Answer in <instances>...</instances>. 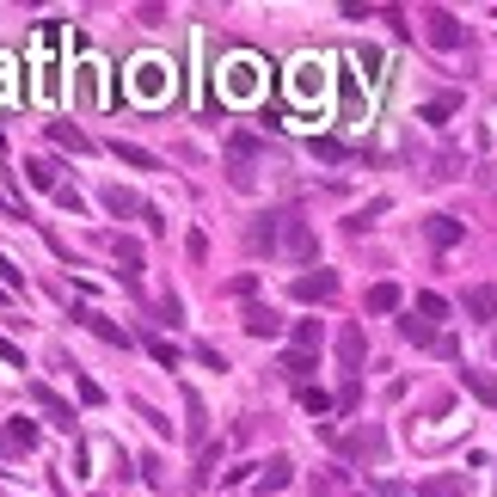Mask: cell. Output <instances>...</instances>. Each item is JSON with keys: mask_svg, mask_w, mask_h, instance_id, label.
<instances>
[{"mask_svg": "<svg viewBox=\"0 0 497 497\" xmlns=\"http://www.w3.org/2000/svg\"><path fill=\"white\" fill-rule=\"evenodd\" d=\"M314 154H320V160H344V142H332V136H325V142H314Z\"/></svg>", "mask_w": 497, "mask_h": 497, "instance_id": "35", "label": "cell"}, {"mask_svg": "<svg viewBox=\"0 0 497 497\" xmlns=\"http://www.w3.org/2000/svg\"><path fill=\"white\" fill-rule=\"evenodd\" d=\"M184 412H191V424H184L191 436H203V430H209V418H203V399H197L191 387H184Z\"/></svg>", "mask_w": 497, "mask_h": 497, "instance_id": "30", "label": "cell"}, {"mask_svg": "<svg viewBox=\"0 0 497 497\" xmlns=\"http://www.w3.org/2000/svg\"><path fill=\"white\" fill-rule=\"evenodd\" d=\"M466 492H473L466 473H430L424 485H418V497H466Z\"/></svg>", "mask_w": 497, "mask_h": 497, "instance_id": "9", "label": "cell"}, {"mask_svg": "<svg viewBox=\"0 0 497 497\" xmlns=\"http://www.w3.org/2000/svg\"><path fill=\"white\" fill-rule=\"evenodd\" d=\"M0 283H6V288H19V283H25V277L13 271V258H0Z\"/></svg>", "mask_w": 497, "mask_h": 497, "instance_id": "36", "label": "cell"}, {"mask_svg": "<svg viewBox=\"0 0 497 497\" xmlns=\"http://www.w3.org/2000/svg\"><path fill=\"white\" fill-rule=\"evenodd\" d=\"M301 405H307L314 418H325V412H332L338 399H332V393H325V387H301Z\"/></svg>", "mask_w": 497, "mask_h": 497, "instance_id": "28", "label": "cell"}, {"mask_svg": "<svg viewBox=\"0 0 497 497\" xmlns=\"http://www.w3.org/2000/svg\"><path fill=\"white\" fill-rule=\"evenodd\" d=\"M13 442H25V448L37 442V424H31V418H13Z\"/></svg>", "mask_w": 497, "mask_h": 497, "instance_id": "34", "label": "cell"}, {"mask_svg": "<svg viewBox=\"0 0 497 497\" xmlns=\"http://www.w3.org/2000/svg\"><path fill=\"white\" fill-rule=\"evenodd\" d=\"M288 479H295V466H288V461H271V466H264V473H258V492L271 497V492H283Z\"/></svg>", "mask_w": 497, "mask_h": 497, "instance_id": "19", "label": "cell"}, {"mask_svg": "<svg viewBox=\"0 0 497 497\" xmlns=\"http://www.w3.org/2000/svg\"><path fill=\"white\" fill-rule=\"evenodd\" d=\"M252 252H277V215H258V227H252Z\"/></svg>", "mask_w": 497, "mask_h": 497, "instance_id": "25", "label": "cell"}, {"mask_svg": "<svg viewBox=\"0 0 497 497\" xmlns=\"http://www.w3.org/2000/svg\"><path fill=\"white\" fill-rule=\"evenodd\" d=\"M99 203H105V209L117 215V221H123V215H142L147 227H160V215L147 209V203H142V197H136V191H123V184H111V191H105V197H99Z\"/></svg>", "mask_w": 497, "mask_h": 497, "instance_id": "6", "label": "cell"}, {"mask_svg": "<svg viewBox=\"0 0 497 497\" xmlns=\"http://www.w3.org/2000/svg\"><path fill=\"white\" fill-rule=\"evenodd\" d=\"M338 295V271H307V277H295V301H307V307H320Z\"/></svg>", "mask_w": 497, "mask_h": 497, "instance_id": "4", "label": "cell"}, {"mask_svg": "<svg viewBox=\"0 0 497 497\" xmlns=\"http://www.w3.org/2000/svg\"><path fill=\"white\" fill-rule=\"evenodd\" d=\"M338 448H344V455H351V461H381V455H387V430H356V436H344V442H338Z\"/></svg>", "mask_w": 497, "mask_h": 497, "instance_id": "5", "label": "cell"}, {"mask_svg": "<svg viewBox=\"0 0 497 497\" xmlns=\"http://www.w3.org/2000/svg\"><path fill=\"white\" fill-rule=\"evenodd\" d=\"M424 37L436 43V49H461V43H466L461 19H455L448 6H430V13H424Z\"/></svg>", "mask_w": 497, "mask_h": 497, "instance_id": "3", "label": "cell"}, {"mask_svg": "<svg viewBox=\"0 0 497 497\" xmlns=\"http://www.w3.org/2000/svg\"><path fill=\"white\" fill-rule=\"evenodd\" d=\"M25 393H31V405H43V412H49V424L74 430V412H68V405H62V399H56V393H49V387H43V381H31V387H25Z\"/></svg>", "mask_w": 497, "mask_h": 497, "instance_id": "12", "label": "cell"}, {"mask_svg": "<svg viewBox=\"0 0 497 497\" xmlns=\"http://www.w3.org/2000/svg\"><path fill=\"white\" fill-rule=\"evenodd\" d=\"M362 356H368L362 325H344V332H338V362H344V368H362Z\"/></svg>", "mask_w": 497, "mask_h": 497, "instance_id": "11", "label": "cell"}, {"mask_svg": "<svg viewBox=\"0 0 497 497\" xmlns=\"http://www.w3.org/2000/svg\"><path fill=\"white\" fill-rule=\"evenodd\" d=\"M160 93H166V62H136V99L154 105Z\"/></svg>", "mask_w": 497, "mask_h": 497, "instance_id": "7", "label": "cell"}, {"mask_svg": "<svg viewBox=\"0 0 497 497\" xmlns=\"http://www.w3.org/2000/svg\"><path fill=\"white\" fill-rule=\"evenodd\" d=\"M295 351H320V320H295Z\"/></svg>", "mask_w": 497, "mask_h": 497, "instance_id": "29", "label": "cell"}, {"mask_svg": "<svg viewBox=\"0 0 497 497\" xmlns=\"http://www.w3.org/2000/svg\"><path fill=\"white\" fill-rule=\"evenodd\" d=\"M111 154H117L123 166H136V173H154V166H160V160H154L147 147H136V142H117V147H111Z\"/></svg>", "mask_w": 497, "mask_h": 497, "instance_id": "18", "label": "cell"}, {"mask_svg": "<svg viewBox=\"0 0 497 497\" xmlns=\"http://www.w3.org/2000/svg\"><path fill=\"white\" fill-rule=\"evenodd\" d=\"M399 307V283H375L368 288V314H393Z\"/></svg>", "mask_w": 497, "mask_h": 497, "instance_id": "23", "label": "cell"}, {"mask_svg": "<svg viewBox=\"0 0 497 497\" xmlns=\"http://www.w3.org/2000/svg\"><path fill=\"white\" fill-rule=\"evenodd\" d=\"M461 234H466V227H461V221H455V215H430V221H424V240H430V246H436V252L461 246Z\"/></svg>", "mask_w": 497, "mask_h": 497, "instance_id": "8", "label": "cell"}, {"mask_svg": "<svg viewBox=\"0 0 497 497\" xmlns=\"http://www.w3.org/2000/svg\"><path fill=\"white\" fill-rule=\"evenodd\" d=\"M412 314H424V320L436 325V320H448V301H442V295H430V288H424V295H418V307H412Z\"/></svg>", "mask_w": 497, "mask_h": 497, "instance_id": "26", "label": "cell"}, {"mask_svg": "<svg viewBox=\"0 0 497 497\" xmlns=\"http://www.w3.org/2000/svg\"><path fill=\"white\" fill-rule=\"evenodd\" d=\"M227 93H234V99H252V93H258V62L240 56V62L227 68Z\"/></svg>", "mask_w": 497, "mask_h": 497, "instance_id": "14", "label": "cell"}, {"mask_svg": "<svg viewBox=\"0 0 497 497\" xmlns=\"http://www.w3.org/2000/svg\"><path fill=\"white\" fill-rule=\"evenodd\" d=\"M0 362H13V368H25V356H19V344H6V338H0Z\"/></svg>", "mask_w": 497, "mask_h": 497, "instance_id": "37", "label": "cell"}, {"mask_svg": "<svg viewBox=\"0 0 497 497\" xmlns=\"http://www.w3.org/2000/svg\"><path fill=\"white\" fill-rule=\"evenodd\" d=\"M227 184L234 191H252L258 184V136H227Z\"/></svg>", "mask_w": 497, "mask_h": 497, "instance_id": "2", "label": "cell"}, {"mask_svg": "<svg viewBox=\"0 0 497 497\" xmlns=\"http://www.w3.org/2000/svg\"><path fill=\"white\" fill-rule=\"evenodd\" d=\"M74 320L86 325V332H99V338H105V344H117V351H129V344H136V338H129V332H123V325H111L105 314H93V307H80V314H74Z\"/></svg>", "mask_w": 497, "mask_h": 497, "instance_id": "10", "label": "cell"}, {"mask_svg": "<svg viewBox=\"0 0 497 497\" xmlns=\"http://www.w3.org/2000/svg\"><path fill=\"white\" fill-rule=\"evenodd\" d=\"M117 264H123V283L129 288L142 283V246H136V240H117Z\"/></svg>", "mask_w": 497, "mask_h": 497, "instance_id": "17", "label": "cell"}, {"mask_svg": "<svg viewBox=\"0 0 497 497\" xmlns=\"http://www.w3.org/2000/svg\"><path fill=\"white\" fill-rule=\"evenodd\" d=\"M295 86H301V93H320L325 80H320V62H301V80H295Z\"/></svg>", "mask_w": 497, "mask_h": 497, "instance_id": "31", "label": "cell"}, {"mask_svg": "<svg viewBox=\"0 0 497 497\" xmlns=\"http://www.w3.org/2000/svg\"><path fill=\"white\" fill-rule=\"evenodd\" d=\"M277 325H283V320H277L271 307H246V332H252V338H271Z\"/></svg>", "mask_w": 497, "mask_h": 497, "instance_id": "24", "label": "cell"}, {"mask_svg": "<svg viewBox=\"0 0 497 497\" xmlns=\"http://www.w3.org/2000/svg\"><path fill=\"white\" fill-rule=\"evenodd\" d=\"M49 136H56L62 147H74V154H86V147H93L86 136H80V129H74V123H49Z\"/></svg>", "mask_w": 497, "mask_h": 497, "instance_id": "27", "label": "cell"}, {"mask_svg": "<svg viewBox=\"0 0 497 497\" xmlns=\"http://www.w3.org/2000/svg\"><path fill=\"white\" fill-rule=\"evenodd\" d=\"M399 332H405V344H436V325H430L424 314H405V320H399Z\"/></svg>", "mask_w": 497, "mask_h": 497, "instance_id": "21", "label": "cell"}, {"mask_svg": "<svg viewBox=\"0 0 497 497\" xmlns=\"http://www.w3.org/2000/svg\"><path fill=\"white\" fill-rule=\"evenodd\" d=\"M375 497H405V485H393V479H381V485H375Z\"/></svg>", "mask_w": 497, "mask_h": 497, "instance_id": "38", "label": "cell"}, {"mask_svg": "<svg viewBox=\"0 0 497 497\" xmlns=\"http://www.w3.org/2000/svg\"><path fill=\"white\" fill-rule=\"evenodd\" d=\"M466 314H473V320H497V283H473L466 288Z\"/></svg>", "mask_w": 497, "mask_h": 497, "instance_id": "13", "label": "cell"}, {"mask_svg": "<svg viewBox=\"0 0 497 497\" xmlns=\"http://www.w3.org/2000/svg\"><path fill=\"white\" fill-rule=\"evenodd\" d=\"M74 387H80V399H86V405H105V387H99V381H86V375H80Z\"/></svg>", "mask_w": 497, "mask_h": 497, "instance_id": "32", "label": "cell"}, {"mask_svg": "<svg viewBox=\"0 0 497 497\" xmlns=\"http://www.w3.org/2000/svg\"><path fill=\"white\" fill-rule=\"evenodd\" d=\"M25 178H31L37 191H62V166H56V160H43V154L25 160Z\"/></svg>", "mask_w": 497, "mask_h": 497, "instance_id": "16", "label": "cell"}, {"mask_svg": "<svg viewBox=\"0 0 497 497\" xmlns=\"http://www.w3.org/2000/svg\"><path fill=\"white\" fill-rule=\"evenodd\" d=\"M461 387L479 399V405H497V375H485V368H461Z\"/></svg>", "mask_w": 497, "mask_h": 497, "instance_id": "15", "label": "cell"}, {"mask_svg": "<svg viewBox=\"0 0 497 497\" xmlns=\"http://www.w3.org/2000/svg\"><path fill=\"white\" fill-rule=\"evenodd\" d=\"M277 252L295 258V264H314V258H320V234H314V221H301V215H277Z\"/></svg>", "mask_w": 497, "mask_h": 497, "instance_id": "1", "label": "cell"}, {"mask_svg": "<svg viewBox=\"0 0 497 497\" xmlns=\"http://www.w3.org/2000/svg\"><path fill=\"white\" fill-rule=\"evenodd\" d=\"M314 368H320V362H314V351H288V356H283V375H288V381H307Z\"/></svg>", "mask_w": 497, "mask_h": 497, "instance_id": "22", "label": "cell"}, {"mask_svg": "<svg viewBox=\"0 0 497 497\" xmlns=\"http://www.w3.org/2000/svg\"><path fill=\"white\" fill-rule=\"evenodd\" d=\"M455 111H461V93H436V99L424 105V123H448Z\"/></svg>", "mask_w": 497, "mask_h": 497, "instance_id": "20", "label": "cell"}, {"mask_svg": "<svg viewBox=\"0 0 497 497\" xmlns=\"http://www.w3.org/2000/svg\"><path fill=\"white\" fill-rule=\"evenodd\" d=\"M147 351H154V362H166V368H178V351H173V344H166V338H154Z\"/></svg>", "mask_w": 497, "mask_h": 497, "instance_id": "33", "label": "cell"}]
</instances>
